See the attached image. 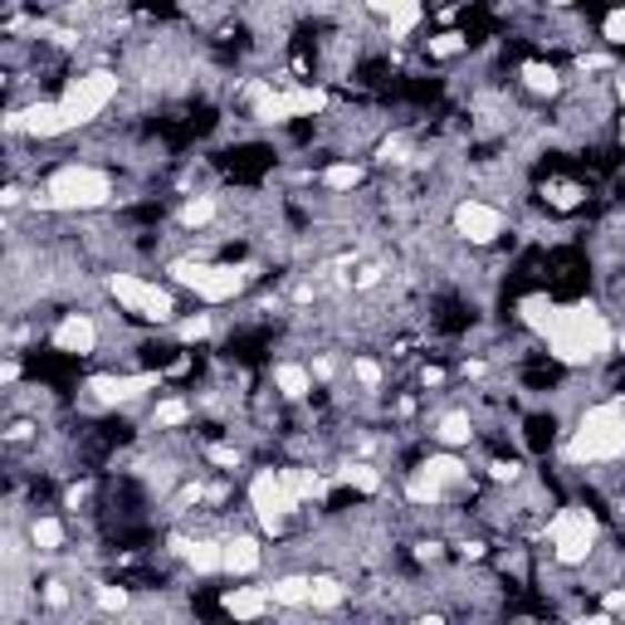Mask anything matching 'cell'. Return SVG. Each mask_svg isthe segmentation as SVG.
Wrapping results in <instances>:
<instances>
[{
    "label": "cell",
    "mask_w": 625,
    "mask_h": 625,
    "mask_svg": "<svg viewBox=\"0 0 625 625\" xmlns=\"http://www.w3.org/2000/svg\"><path fill=\"white\" fill-rule=\"evenodd\" d=\"M49 342H54V352H64V357H93L103 333H98L93 313H64L54 323V333H49Z\"/></svg>",
    "instance_id": "11"
},
{
    "label": "cell",
    "mask_w": 625,
    "mask_h": 625,
    "mask_svg": "<svg viewBox=\"0 0 625 625\" xmlns=\"http://www.w3.org/2000/svg\"><path fill=\"white\" fill-rule=\"evenodd\" d=\"M113 201V177L103 167L89 162H64L44 177V187L34 191L40 211H59V215H93Z\"/></svg>",
    "instance_id": "2"
},
{
    "label": "cell",
    "mask_w": 625,
    "mask_h": 625,
    "mask_svg": "<svg viewBox=\"0 0 625 625\" xmlns=\"http://www.w3.org/2000/svg\"><path fill=\"white\" fill-rule=\"evenodd\" d=\"M342 484L347 488H362V494H376V488H382V470H376V464H342V474H337Z\"/></svg>",
    "instance_id": "24"
},
{
    "label": "cell",
    "mask_w": 625,
    "mask_h": 625,
    "mask_svg": "<svg viewBox=\"0 0 625 625\" xmlns=\"http://www.w3.org/2000/svg\"><path fill=\"white\" fill-rule=\"evenodd\" d=\"M98 606H103V611H122V606H128V592H122V586H118V592H113V586H98Z\"/></svg>",
    "instance_id": "34"
},
{
    "label": "cell",
    "mask_w": 625,
    "mask_h": 625,
    "mask_svg": "<svg viewBox=\"0 0 625 625\" xmlns=\"http://www.w3.org/2000/svg\"><path fill=\"white\" fill-rule=\"evenodd\" d=\"M108 293L128 309L132 317H147L157 327H171L177 323V293L157 279H142V274H108Z\"/></svg>",
    "instance_id": "7"
},
{
    "label": "cell",
    "mask_w": 625,
    "mask_h": 625,
    "mask_svg": "<svg viewBox=\"0 0 625 625\" xmlns=\"http://www.w3.org/2000/svg\"><path fill=\"white\" fill-rule=\"evenodd\" d=\"M264 567V547H260V537H250V533H240V537H225V577H254V572Z\"/></svg>",
    "instance_id": "13"
},
{
    "label": "cell",
    "mask_w": 625,
    "mask_h": 625,
    "mask_svg": "<svg viewBox=\"0 0 625 625\" xmlns=\"http://www.w3.org/2000/svg\"><path fill=\"white\" fill-rule=\"evenodd\" d=\"M181 421H191V406L181 396H167L152 406V431H167V425H181Z\"/></svg>",
    "instance_id": "26"
},
{
    "label": "cell",
    "mask_w": 625,
    "mask_h": 625,
    "mask_svg": "<svg viewBox=\"0 0 625 625\" xmlns=\"http://www.w3.org/2000/svg\"><path fill=\"white\" fill-rule=\"evenodd\" d=\"M602 40H606L611 49L625 44V6H616V10H611V16L602 20Z\"/></svg>",
    "instance_id": "31"
},
{
    "label": "cell",
    "mask_w": 625,
    "mask_h": 625,
    "mask_svg": "<svg viewBox=\"0 0 625 625\" xmlns=\"http://www.w3.org/2000/svg\"><path fill=\"white\" fill-rule=\"evenodd\" d=\"M122 93V79L113 69H89V73H73V79L64 83V93H59V108H64L69 118V132L89 128V122H98L108 113V108L118 103Z\"/></svg>",
    "instance_id": "5"
},
{
    "label": "cell",
    "mask_w": 625,
    "mask_h": 625,
    "mask_svg": "<svg viewBox=\"0 0 625 625\" xmlns=\"http://www.w3.org/2000/svg\"><path fill=\"white\" fill-rule=\"evenodd\" d=\"M284 98H289V113L293 118H313V113H323V108H327V93L309 89V83H289Z\"/></svg>",
    "instance_id": "21"
},
{
    "label": "cell",
    "mask_w": 625,
    "mask_h": 625,
    "mask_svg": "<svg viewBox=\"0 0 625 625\" xmlns=\"http://www.w3.org/2000/svg\"><path fill=\"white\" fill-rule=\"evenodd\" d=\"M274 606V596H269V586H230L225 596H220V611L235 621H254L264 616V611Z\"/></svg>",
    "instance_id": "15"
},
{
    "label": "cell",
    "mask_w": 625,
    "mask_h": 625,
    "mask_svg": "<svg viewBox=\"0 0 625 625\" xmlns=\"http://www.w3.org/2000/svg\"><path fill=\"white\" fill-rule=\"evenodd\" d=\"M547 547H553V557L562 567H586V557L596 553V543H602V523H596V513L586 504H567L553 513V523L543 528Z\"/></svg>",
    "instance_id": "6"
},
{
    "label": "cell",
    "mask_w": 625,
    "mask_h": 625,
    "mask_svg": "<svg viewBox=\"0 0 625 625\" xmlns=\"http://www.w3.org/2000/svg\"><path fill=\"white\" fill-rule=\"evenodd\" d=\"M616 103H621V113H625V69L616 73Z\"/></svg>",
    "instance_id": "37"
},
{
    "label": "cell",
    "mask_w": 625,
    "mask_h": 625,
    "mask_svg": "<svg viewBox=\"0 0 625 625\" xmlns=\"http://www.w3.org/2000/svg\"><path fill=\"white\" fill-rule=\"evenodd\" d=\"M215 215H220V201H215V195H191V201L181 205V225H187V230H205Z\"/></svg>",
    "instance_id": "23"
},
{
    "label": "cell",
    "mask_w": 625,
    "mask_h": 625,
    "mask_svg": "<svg viewBox=\"0 0 625 625\" xmlns=\"http://www.w3.org/2000/svg\"><path fill=\"white\" fill-rule=\"evenodd\" d=\"M89 401L103 411L113 406H132V401L152 396V391H162V372H98L89 376Z\"/></svg>",
    "instance_id": "10"
},
{
    "label": "cell",
    "mask_w": 625,
    "mask_h": 625,
    "mask_svg": "<svg viewBox=\"0 0 625 625\" xmlns=\"http://www.w3.org/2000/svg\"><path fill=\"white\" fill-rule=\"evenodd\" d=\"M621 606H625V592H606V606H602V611H611V616H616Z\"/></svg>",
    "instance_id": "36"
},
{
    "label": "cell",
    "mask_w": 625,
    "mask_h": 625,
    "mask_svg": "<svg viewBox=\"0 0 625 625\" xmlns=\"http://www.w3.org/2000/svg\"><path fill=\"white\" fill-rule=\"evenodd\" d=\"M269 382H274V391L284 401H309V391H313V372L303 362H274L269 366Z\"/></svg>",
    "instance_id": "16"
},
{
    "label": "cell",
    "mask_w": 625,
    "mask_h": 625,
    "mask_svg": "<svg viewBox=\"0 0 625 625\" xmlns=\"http://www.w3.org/2000/svg\"><path fill=\"white\" fill-rule=\"evenodd\" d=\"M323 181L327 191H357L362 181H366V167L362 162H333V167H323Z\"/></svg>",
    "instance_id": "22"
},
{
    "label": "cell",
    "mask_w": 625,
    "mask_h": 625,
    "mask_svg": "<svg viewBox=\"0 0 625 625\" xmlns=\"http://www.w3.org/2000/svg\"><path fill=\"white\" fill-rule=\"evenodd\" d=\"M450 225H455V235L464 244H474V250H484V244H498L508 230V215L498 211L494 201H480V195H464L455 201V211H450Z\"/></svg>",
    "instance_id": "9"
},
{
    "label": "cell",
    "mask_w": 625,
    "mask_h": 625,
    "mask_svg": "<svg viewBox=\"0 0 625 625\" xmlns=\"http://www.w3.org/2000/svg\"><path fill=\"white\" fill-rule=\"evenodd\" d=\"M543 342H547V357L553 362L582 372V366H596L616 347V327H611V317L602 309H592V303H557Z\"/></svg>",
    "instance_id": "1"
},
{
    "label": "cell",
    "mask_w": 625,
    "mask_h": 625,
    "mask_svg": "<svg viewBox=\"0 0 625 625\" xmlns=\"http://www.w3.org/2000/svg\"><path fill=\"white\" fill-rule=\"evenodd\" d=\"M24 537H30V547L40 557H54V553H64V523L54 518V513H34L30 518V528H24Z\"/></svg>",
    "instance_id": "17"
},
{
    "label": "cell",
    "mask_w": 625,
    "mask_h": 625,
    "mask_svg": "<svg viewBox=\"0 0 625 625\" xmlns=\"http://www.w3.org/2000/svg\"><path fill=\"white\" fill-rule=\"evenodd\" d=\"M421 20H425V6H411V10H401V16L386 20V34H391V40H406V34H411Z\"/></svg>",
    "instance_id": "30"
},
{
    "label": "cell",
    "mask_w": 625,
    "mask_h": 625,
    "mask_svg": "<svg viewBox=\"0 0 625 625\" xmlns=\"http://www.w3.org/2000/svg\"><path fill=\"white\" fill-rule=\"evenodd\" d=\"M518 79H523V89H528V93H543V98L562 93V73L553 64H543V59H528V64L518 69Z\"/></svg>",
    "instance_id": "20"
},
{
    "label": "cell",
    "mask_w": 625,
    "mask_h": 625,
    "mask_svg": "<svg viewBox=\"0 0 625 625\" xmlns=\"http://www.w3.org/2000/svg\"><path fill=\"white\" fill-rule=\"evenodd\" d=\"M177 553L187 557V567L195 577H225V543H215V537H191Z\"/></svg>",
    "instance_id": "14"
},
{
    "label": "cell",
    "mask_w": 625,
    "mask_h": 625,
    "mask_svg": "<svg viewBox=\"0 0 625 625\" xmlns=\"http://www.w3.org/2000/svg\"><path fill=\"white\" fill-rule=\"evenodd\" d=\"M269 596H274V606H309L313 602V577H303V572H289V577H274L269 582Z\"/></svg>",
    "instance_id": "19"
},
{
    "label": "cell",
    "mask_w": 625,
    "mask_h": 625,
    "mask_svg": "<svg viewBox=\"0 0 625 625\" xmlns=\"http://www.w3.org/2000/svg\"><path fill=\"white\" fill-rule=\"evenodd\" d=\"M567 464H616L625 460V396H611L602 406L582 411L577 431L567 435Z\"/></svg>",
    "instance_id": "3"
},
{
    "label": "cell",
    "mask_w": 625,
    "mask_h": 625,
    "mask_svg": "<svg viewBox=\"0 0 625 625\" xmlns=\"http://www.w3.org/2000/svg\"><path fill=\"white\" fill-rule=\"evenodd\" d=\"M431 435H435L440 450H464V445H474V421L464 411H445Z\"/></svg>",
    "instance_id": "18"
},
{
    "label": "cell",
    "mask_w": 625,
    "mask_h": 625,
    "mask_svg": "<svg viewBox=\"0 0 625 625\" xmlns=\"http://www.w3.org/2000/svg\"><path fill=\"white\" fill-rule=\"evenodd\" d=\"M616 132H621V142H625V113H621V128Z\"/></svg>",
    "instance_id": "39"
},
{
    "label": "cell",
    "mask_w": 625,
    "mask_h": 625,
    "mask_svg": "<svg viewBox=\"0 0 625 625\" xmlns=\"http://www.w3.org/2000/svg\"><path fill=\"white\" fill-rule=\"evenodd\" d=\"M171 327H177L181 342H205V337L215 333V317H211V313H195V317H177Z\"/></svg>",
    "instance_id": "27"
},
{
    "label": "cell",
    "mask_w": 625,
    "mask_h": 625,
    "mask_svg": "<svg viewBox=\"0 0 625 625\" xmlns=\"http://www.w3.org/2000/svg\"><path fill=\"white\" fill-rule=\"evenodd\" d=\"M352 382H357L362 391H382V382H386L382 362L376 357H352Z\"/></svg>",
    "instance_id": "28"
},
{
    "label": "cell",
    "mask_w": 625,
    "mask_h": 625,
    "mask_svg": "<svg viewBox=\"0 0 625 625\" xmlns=\"http://www.w3.org/2000/svg\"><path fill=\"white\" fill-rule=\"evenodd\" d=\"M309 498L299 488V470H254L250 474V508L264 533H279L284 518H293Z\"/></svg>",
    "instance_id": "4"
},
{
    "label": "cell",
    "mask_w": 625,
    "mask_h": 625,
    "mask_svg": "<svg viewBox=\"0 0 625 625\" xmlns=\"http://www.w3.org/2000/svg\"><path fill=\"white\" fill-rule=\"evenodd\" d=\"M425 49H431V54H440V59H450V54H460V49H464V34H435V40L425 44Z\"/></svg>",
    "instance_id": "33"
},
{
    "label": "cell",
    "mask_w": 625,
    "mask_h": 625,
    "mask_svg": "<svg viewBox=\"0 0 625 625\" xmlns=\"http://www.w3.org/2000/svg\"><path fill=\"white\" fill-rule=\"evenodd\" d=\"M543 6H553V10H567V6H572V0H543Z\"/></svg>",
    "instance_id": "38"
},
{
    "label": "cell",
    "mask_w": 625,
    "mask_h": 625,
    "mask_svg": "<svg viewBox=\"0 0 625 625\" xmlns=\"http://www.w3.org/2000/svg\"><path fill=\"white\" fill-rule=\"evenodd\" d=\"M244 284H250V274H244L240 264H211L201 279V289H195V299L205 303V309H220V303H235Z\"/></svg>",
    "instance_id": "12"
},
{
    "label": "cell",
    "mask_w": 625,
    "mask_h": 625,
    "mask_svg": "<svg viewBox=\"0 0 625 625\" xmlns=\"http://www.w3.org/2000/svg\"><path fill=\"white\" fill-rule=\"evenodd\" d=\"M376 162H382V167H401V162H411V142L401 138V132H391V138L376 142Z\"/></svg>",
    "instance_id": "29"
},
{
    "label": "cell",
    "mask_w": 625,
    "mask_h": 625,
    "mask_svg": "<svg viewBox=\"0 0 625 625\" xmlns=\"http://www.w3.org/2000/svg\"><path fill=\"white\" fill-rule=\"evenodd\" d=\"M211 460H215V464H225V470H235V464H240V450H230V445H211Z\"/></svg>",
    "instance_id": "35"
},
{
    "label": "cell",
    "mask_w": 625,
    "mask_h": 625,
    "mask_svg": "<svg viewBox=\"0 0 625 625\" xmlns=\"http://www.w3.org/2000/svg\"><path fill=\"white\" fill-rule=\"evenodd\" d=\"M411 6H421V0H366V10H372V16H382V20L401 16V10H411Z\"/></svg>",
    "instance_id": "32"
},
{
    "label": "cell",
    "mask_w": 625,
    "mask_h": 625,
    "mask_svg": "<svg viewBox=\"0 0 625 625\" xmlns=\"http://www.w3.org/2000/svg\"><path fill=\"white\" fill-rule=\"evenodd\" d=\"M464 480H470V470H464V460L455 455V450H440V455L431 460H421L411 470V480H406V498L411 504H445V494L450 488H460Z\"/></svg>",
    "instance_id": "8"
},
{
    "label": "cell",
    "mask_w": 625,
    "mask_h": 625,
    "mask_svg": "<svg viewBox=\"0 0 625 625\" xmlns=\"http://www.w3.org/2000/svg\"><path fill=\"white\" fill-rule=\"evenodd\" d=\"M342 602H347V586H342L337 577H313V611H337Z\"/></svg>",
    "instance_id": "25"
}]
</instances>
